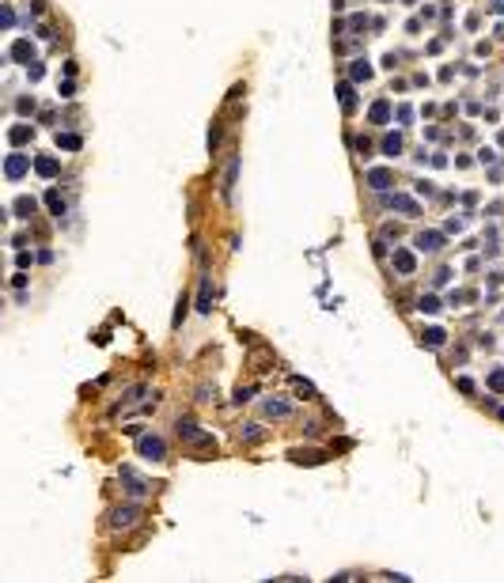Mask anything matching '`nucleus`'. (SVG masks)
I'll return each instance as SVG.
<instances>
[{
  "label": "nucleus",
  "mask_w": 504,
  "mask_h": 583,
  "mask_svg": "<svg viewBox=\"0 0 504 583\" xmlns=\"http://www.w3.org/2000/svg\"><path fill=\"white\" fill-rule=\"evenodd\" d=\"M421 246L425 250H436V246H440V235H421Z\"/></svg>",
  "instance_id": "3"
},
{
  "label": "nucleus",
  "mask_w": 504,
  "mask_h": 583,
  "mask_svg": "<svg viewBox=\"0 0 504 583\" xmlns=\"http://www.w3.org/2000/svg\"><path fill=\"white\" fill-rule=\"evenodd\" d=\"M140 451H144V459H163V443L159 440H144Z\"/></svg>",
  "instance_id": "1"
},
{
  "label": "nucleus",
  "mask_w": 504,
  "mask_h": 583,
  "mask_svg": "<svg viewBox=\"0 0 504 583\" xmlns=\"http://www.w3.org/2000/svg\"><path fill=\"white\" fill-rule=\"evenodd\" d=\"M12 57H19V61H23V57H31V46H27V42H19L15 50H12Z\"/></svg>",
  "instance_id": "4"
},
{
  "label": "nucleus",
  "mask_w": 504,
  "mask_h": 583,
  "mask_svg": "<svg viewBox=\"0 0 504 583\" xmlns=\"http://www.w3.org/2000/svg\"><path fill=\"white\" fill-rule=\"evenodd\" d=\"M34 212V201H19V216H31Z\"/></svg>",
  "instance_id": "6"
},
{
  "label": "nucleus",
  "mask_w": 504,
  "mask_h": 583,
  "mask_svg": "<svg viewBox=\"0 0 504 583\" xmlns=\"http://www.w3.org/2000/svg\"><path fill=\"white\" fill-rule=\"evenodd\" d=\"M394 261H398V269H402V273H410V269H413V258L406 254V250H398V254H394Z\"/></svg>",
  "instance_id": "2"
},
{
  "label": "nucleus",
  "mask_w": 504,
  "mask_h": 583,
  "mask_svg": "<svg viewBox=\"0 0 504 583\" xmlns=\"http://www.w3.org/2000/svg\"><path fill=\"white\" fill-rule=\"evenodd\" d=\"M387 182H391V178H387V174H383V171H375V174H372V186H379V190H383V186H387Z\"/></svg>",
  "instance_id": "5"
}]
</instances>
